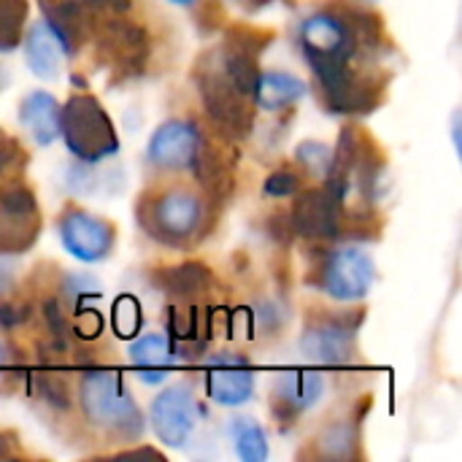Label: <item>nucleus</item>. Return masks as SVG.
Returning <instances> with one entry per match:
<instances>
[{
    "instance_id": "c85d7f7f",
    "label": "nucleus",
    "mask_w": 462,
    "mask_h": 462,
    "mask_svg": "<svg viewBox=\"0 0 462 462\" xmlns=\"http://www.w3.org/2000/svg\"><path fill=\"white\" fill-rule=\"evenodd\" d=\"M238 3H241V5H246L249 11H260V8H263V5H268L271 0H238Z\"/></svg>"
},
{
    "instance_id": "b1692460",
    "label": "nucleus",
    "mask_w": 462,
    "mask_h": 462,
    "mask_svg": "<svg viewBox=\"0 0 462 462\" xmlns=\"http://www.w3.org/2000/svg\"><path fill=\"white\" fill-rule=\"evenodd\" d=\"M355 444H357L355 441V428L349 422H338V425L328 428L325 436L319 439V447H322L325 457H336V460L355 455Z\"/></svg>"
},
{
    "instance_id": "f257e3e1",
    "label": "nucleus",
    "mask_w": 462,
    "mask_h": 462,
    "mask_svg": "<svg viewBox=\"0 0 462 462\" xmlns=\"http://www.w3.org/2000/svg\"><path fill=\"white\" fill-rule=\"evenodd\" d=\"M298 46L333 114L360 116L376 108L382 87L355 68L357 57L376 51V43H368L357 32L346 8L309 14L298 27Z\"/></svg>"
},
{
    "instance_id": "0eeeda50",
    "label": "nucleus",
    "mask_w": 462,
    "mask_h": 462,
    "mask_svg": "<svg viewBox=\"0 0 462 462\" xmlns=\"http://www.w3.org/2000/svg\"><path fill=\"white\" fill-rule=\"evenodd\" d=\"M41 233L35 192L22 179L0 181V257L27 252Z\"/></svg>"
},
{
    "instance_id": "7ed1b4c3",
    "label": "nucleus",
    "mask_w": 462,
    "mask_h": 462,
    "mask_svg": "<svg viewBox=\"0 0 462 462\" xmlns=\"http://www.w3.org/2000/svg\"><path fill=\"white\" fill-rule=\"evenodd\" d=\"M135 217L157 244L181 249L184 244L200 236L206 203L195 189L184 184H168L146 192L135 206Z\"/></svg>"
},
{
    "instance_id": "f8f14e48",
    "label": "nucleus",
    "mask_w": 462,
    "mask_h": 462,
    "mask_svg": "<svg viewBox=\"0 0 462 462\" xmlns=\"http://www.w3.org/2000/svg\"><path fill=\"white\" fill-rule=\"evenodd\" d=\"M206 395L225 409H238L254 395V371L249 357L238 352H219L203 360Z\"/></svg>"
},
{
    "instance_id": "412c9836",
    "label": "nucleus",
    "mask_w": 462,
    "mask_h": 462,
    "mask_svg": "<svg viewBox=\"0 0 462 462\" xmlns=\"http://www.w3.org/2000/svg\"><path fill=\"white\" fill-rule=\"evenodd\" d=\"M27 22V0H0V51H14Z\"/></svg>"
},
{
    "instance_id": "f03ea898",
    "label": "nucleus",
    "mask_w": 462,
    "mask_h": 462,
    "mask_svg": "<svg viewBox=\"0 0 462 462\" xmlns=\"http://www.w3.org/2000/svg\"><path fill=\"white\" fill-rule=\"evenodd\" d=\"M76 395L84 420L95 430H103L122 441H138L143 436V414L119 371H87L79 379Z\"/></svg>"
},
{
    "instance_id": "423d86ee",
    "label": "nucleus",
    "mask_w": 462,
    "mask_h": 462,
    "mask_svg": "<svg viewBox=\"0 0 462 462\" xmlns=\"http://www.w3.org/2000/svg\"><path fill=\"white\" fill-rule=\"evenodd\" d=\"M198 89H200V100L211 116V122L219 125L222 133L233 135V138H246L249 127H252V114H249V97H244L230 79L222 70L219 54L203 60V68L198 70Z\"/></svg>"
},
{
    "instance_id": "dca6fc26",
    "label": "nucleus",
    "mask_w": 462,
    "mask_h": 462,
    "mask_svg": "<svg viewBox=\"0 0 462 462\" xmlns=\"http://www.w3.org/2000/svg\"><path fill=\"white\" fill-rule=\"evenodd\" d=\"M127 357L143 384H160L176 363V349L165 333H146L130 341Z\"/></svg>"
},
{
    "instance_id": "a211bd4d",
    "label": "nucleus",
    "mask_w": 462,
    "mask_h": 462,
    "mask_svg": "<svg viewBox=\"0 0 462 462\" xmlns=\"http://www.w3.org/2000/svg\"><path fill=\"white\" fill-rule=\"evenodd\" d=\"M309 95V84L287 70H260L257 81H254V92L252 100L268 111V114H279L284 108H292L295 103H300Z\"/></svg>"
},
{
    "instance_id": "39448f33",
    "label": "nucleus",
    "mask_w": 462,
    "mask_h": 462,
    "mask_svg": "<svg viewBox=\"0 0 462 462\" xmlns=\"http://www.w3.org/2000/svg\"><path fill=\"white\" fill-rule=\"evenodd\" d=\"M376 284V260L368 249L357 244L333 246L325 252V260L319 263L317 287L338 300V303H357L363 300Z\"/></svg>"
},
{
    "instance_id": "9b49d317",
    "label": "nucleus",
    "mask_w": 462,
    "mask_h": 462,
    "mask_svg": "<svg viewBox=\"0 0 462 462\" xmlns=\"http://www.w3.org/2000/svg\"><path fill=\"white\" fill-rule=\"evenodd\" d=\"M357 328H360V322L355 319V314L325 317L306 328V333L300 336V352L311 363L346 365L355 357Z\"/></svg>"
},
{
    "instance_id": "4be33fe9",
    "label": "nucleus",
    "mask_w": 462,
    "mask_h": 462,
    "mask_svg": "<svg viewBox=\"0 0 462 462\" xmlns=\"http://www.w3.org/2000/svg\"><path fill=\"white\" fill-rule=\"evenodd\" d=\"M111 319H114V333H116L119 338H135L138 330H141V325H143L141 303H138L133 295H122V298L114 303Z\"/></svg>"
},
{
    "instance_id": "2eb2a0df",
    "label": "nucleus",
    "mask_w": 462,
    "mask_h": 462,
    "mask_svg": "<svg viewBox=\"0 0 462 462\" xmlns=\"http://www.w3.org/2000/svg\"><path fill=\"white\" fill-rule=\"evenodd\" d=\"M19 43L24 49V62L35 79H41V81H57L60 79L68 51L62 49V43L51 32V27L43 22V16L35 19L30 27H24Z\"/></svg>"
},
{
    "instance_id": "4468645a",
    "label": "nucleus",
    "mask_w": 462,
    "mask_h": 462,
    "mask_svg": "<svg viewBox=\"0 0 462 462\" xmlns=\"http://www.w3.org/2000/svg\"><path fill=\"white\" fill-rule=\"evenodd\" d=\"M325 395V379L317 371H282L271 382V414L282 425H292L314 409Z\"/></svg>"
},
{
    "instance_id": "20e7f679",
    "label": "nucleus",
    "mask_w": 462,
    "mask_h": 462,
    "mask_svg": "<svg viewBox=\"0 0 462 462\" xmlns=\"http://www.w3.org/2000/svg\"><path fill=\"white\" fill-rule=\"evenodd\" d=\"M60 138L65 141L68 154L84 165H100L103 160L119 154V135L108 111L87 92L70 95L62 106Z\"/></svg>"
},
{
    "instance_id": "bb28decb",
    "label": "nucleus",
    "mask_w": 462,
    "mask_h": 462,
    "mask_svg": "<svg viewBox=\"0 0 462 462\" xmlns=\"http://www.w3.org/2000/svg\"><path fill=\"white\" fill-rule=\"evenodd\" d=\"M22 162H24V154H22V149L16 146V141L0 135V179L14 176V171H16Z\"/></svg>"
},
{
    "instance_id": "ddd939ff",
    "label": "nucleus",
    "mask_w": 462,
    "mask_h": 462,
    "mask_svg": "<svg viewBox=\"0 0 462 462\" xmlns=\"http://www.w3.org/2000/svg\"><path fill=\"white\" fill-rule=\"evenodd\" d=\"M344 214H346V206L328 187H317L311 192H303L295 200L290 225L295 233H300L306 238L333 241L344 230Z\"/></svg>"
},
{
    "instance_id": "393cba45",
    "label": "nucleus",
    "mask_w": 462,
    "mask_h": 462,
    "mask_svg": "<svg viewBox=\"0 0 462 462\" xmlns=\"http://www.w3.org/2000/svg\"><path fill=\"white\" fill-rule=\"evenodd\" d=\"M100 290H103V284L95 276H89V273H68L65 282H62V292L68 295L73 311L87 306V300L100 295Z\"/></svg>"
},
{
    "instance_id": "cd10ccee",
    "label": "nucleus",
    "mask_w": 462,
    "mask_h": 462,
    "mask_svg": "<svg viewBox=\"0 0 462 462\" xmlns=\"http://www.w3.org/2000/svg\"><path fill=\"white\" fill-rule=\"evenodd\" d=\"M8 363H11L8 349H5V346H3V341H0V379H3V374L8 371Z\"/></svg>"
},
{
    "instance_id": "6ab92c4d",
    "label": "nucleus",
    "mask_w": 462,
    "mask_h": 462,
    "mask_svg": "<svg viewBox=\"0 0 462 462\" xmlns=\"http://www.w3.org/2000/svg\"><path fill=\"white\" fill-rule=\"evenodd\" d=\"M227 436L233 441V449L238 460L244 462H265L271 455L268 433L254 417H233L227 425Z\"/></svg>"
},
{
    "instance_id": "5701e85b",
    "label": "nucleus",
    "mask_w": 462,
    "mask_h": 462,
    "mask_svg": "<svg viewBox=\"0 0 462 462\" xmlns=\"http://www.w3.org/2000/svg\"><path fill=\"white\" fill-rule=\"evenodd\" d=\"M295 160L309 168V173L314 179H325L328 171H330V162H333V146L322 143V141H303L298 149H295Z\"/></svg>"
},
{
    "instance_id": "aec40b11",
    "label": "nucleus",
    "mask_w": 462,
    "mask_h": 462,
    "mask_svg": "<svg viewBox=\"0 0 462 462\" xmlns=\"http://www.w3.org/2000/svg\"><path fill=\"white\" fill-rule=\"evenodd\" d=\"M211 276L203 265H176L162 273V287L176 303H189L200 298L208 287Z\"/></svg>"
},
{
    "instance_id": "9d476101",
    "label": "nucleus",
    "mask_w": 462,
    "mask_h": 462,
    "mask_svg": "<svg viewBox=\"0 0 462 462\" xmlns=\"http://www.w3.org/2000/svg\"><path fill=\"white\" fill-rule=\"evenodd\" d=\"M206 138L192 119H165L146 143V160L157 171H192Z\"/></svg>"
},
{
    "instance_id": "f3484780",
    "label": "nucleus",
    "mask_w": 462,
    "mask_h": 462,
    "mask_svg": "<svg viewBox=\"0 0 462 462\" xmlns=\"http://www.w3.org/2000/svg\"><path fill=\"white\" fill-rule=\"evenodd\" d=\"M60 114L62 103L46 89H32L19 103V122L35 146H51L60 138Z\"/></svg>"
},
{
    "instance_id": "1a4fd4ad",
    "label": "nucleus",
    "mask_w": 462,
    "mask_h": 462,
    "mask_svg": "<svg viewBox=\"0 0 462 462\" xmlns=\"http://www.w3.org/2000/svg\"><path fill=\"white\" fill-rule=\"evenodd\" d=\"M200 417H203V406H200L195 390L187 382H179V384H171V387L160 390L157 398L149 406L152 430L171 449L187 447V441L192 439Z\"/></svg>"
},
{
    "instance_id": "a878e982",
    "label": "nucleus",
    "mask_w": 462,
    "mask_h": 462,
    "mask_svg": "<svg viewBox=\"0 0 462 462\" xmlns=\"http://www.w3.org/2000/svg\"><path fill=\"white\" fill-rule=\"evenodd\" d=\"M300 192V176L292 171H276L265 179V195L271 198H295Z\"/></svg>"
},
{
    "instance_id": "6e6552de",
    "label": "nucleus",
    "mask_w": 462,
    "mask_h": 462,
    "mask_svg": "<svg viewBox=\"0 0 462 462\" xmlns=\"http://www.w3.org/2000/svg\"><path fill=\"white\" fill-rule=\"evenodd\" d=\"M57 236L62 249L84 265H97L108 260L116 246V227L108 219L79 206H68L62 211V217L57 219Z\"/></svg>"
},
{
    "instance_id": "c756f323",
    "label": "nucleus",
    "mask_w": 462,
    "mask_h": 462,
    "mask_svg": "<svg viewBox=\"0 0 462 462\" xmlns=\"http://www.w3.org/2000/svg\"><path fill=\"white\" fill-rule=\"evenodd\" d=\"M168 3H173V5H181V8H192L198 0H168Z\"/></svg>"
}]
</instances>
